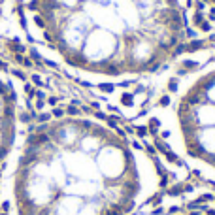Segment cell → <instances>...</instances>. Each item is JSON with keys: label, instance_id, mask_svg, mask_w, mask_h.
Here are the masks:
<instances>
[{"label": "cell", "instance_id": "cell-1", "mask_svg": "<svg viewBox=\"0 0 215 215\" xmlns=\"http://www.w3.org/2000/svg\"><path fill=\"white\" fill-rule=\"evenodd\" d=\"M153 153L95 113H61L17 140L0 172L4 215H136L162 189Z\"/></svg>", "mask_w": 215, "mask_h": 215}, {"label": "cell", "instance_id": "cell-6", "mask_svg": "<svg viewBox=\"0 0 215 215\" xmlns=\"http://www.w3.org/2000/svg\"><path fill=\"white\" fill-rule=\"evenodd\" d=\"M202 2H206V4H211V6H215V0H202Z\"/></svg>", "mask_w": 215, "mask_h": 215}, {"label": "cell", "instance_id": "cell-4", "mask_svg": "<svg viewBox=\"0 0 215 215\" xmlns=\"http://www.w3.org/2000/svg\"><path fill=\"white\" fill-rule=\"evenodd\" d=\"M19 140V96L15 83L0 72V172Z\"/></svg>", "mask_w": 215, "mask_h": 215}, {"label": "cell", "instance_id": "cell-3", "mask_svg": "<svg viewBox=\"0 0 215 215\" xmlns=\"http://www.w3.org/2000/svg\"><path fill=\"white\" fill-rule=\"evenodd\" d=\"M142 123L162 151L215 187V53L166 70Z\"/></svg>", "mask_w": 215, "mask_h": 215}, {"label": "cell", "instance_id": "cell-2", "mask_svg": "<svg viewBox=\"0 0 215 215\" xmlns=\"http://www.w3.org/2000/svg\"><path fill=\"white\" fill-rule=\"evenodd\" d=\"M32 45L92 87L162 76L189 40L183 0H21Z\"/></svg>", "mask_w": 215, "mask_h": 215}, {"label": "cell", "instance_id": "cell-5", "mask_svg": "<svg viewBox=\"0 0 215 215\" xmlns=\"http://www.w3.org/2000/svg\"><path fill=\"white\" fill-rule=\"evenodd\" d=\"M140 215V213H136ZM145 215H215V206H198V207H179V210H166L159 213H145Z\"/></svg>", "mask_w": 215, "mask_h": 215}]
</instances>
